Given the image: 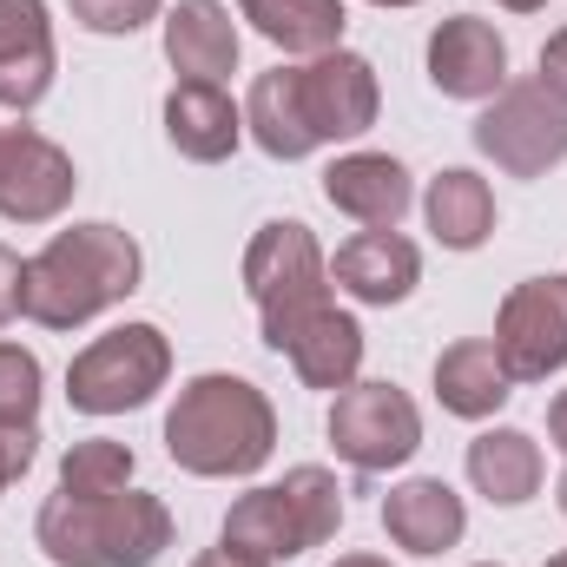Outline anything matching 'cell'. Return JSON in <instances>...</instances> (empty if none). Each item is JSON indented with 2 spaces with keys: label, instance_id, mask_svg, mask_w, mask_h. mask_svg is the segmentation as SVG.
I'll return each mask as SVG.
<instances>
[{
  "label": "cell",
  "instance_id": "8d00e7d4",
  "mask_svg": "<svg viewBox=\"0 0 567 567\" xmlns=\"http://www.w3.org/2000/svg\"><path fill=\"white\" fill-rule=\"evenodd\" d=\"M548 567H567V548H561V555H548Z\"/></svg>",
  "mask_w": 567,
  "mask_h": 567
},
{
  "label": "cell",
  "instance_id": "4316f807",
  "mask_svg": "<svg viewBox=\"0 0 567 567\" xmlns=\"http://www.w3.org/2000/svg\"><path fill=\"white\" fill-rule=\"evenodd\" d=\"M40 357L20 343H0V423H33L40 416Z\"/></svg>",
  "mask_w": 567,
  "mask_h": 567
},
{
  "label": "cell",
  "instance_id": "5bb4252c",
  "mask_svg": "<svg viewBox=\"0 0 567 567\" xmlns=\"http://www.w3.org/2000/svg\"><path fill=\"white\" fill-rule=\"evenodd\" d=\"M271 350L290 357L303 390H330L337 396V390H350L363 377V323L350 310H337V303H317L310 317H297Z\"/></svg>",
  "mask_w": 567,
  "mask_h": 567
},
{
  "label": "cell",
  "instance_id": "f546056e",
  "mask_svg": "<svg viewBox=\"0 0 567 567\" xmlns=\"http://www.w3.org/2000/svg\"><path fill=\"white\" fill-rule=\"evenodd\" d=\"M555 100H567V27L561 33H548V47H542V73H535Z\"/></svg>",
  "mask_w": 567,
  "mask_h": 567
},
{
  "label": "cell",
  "instance_id": "3957f363",
  "mask_svg": "<svg viewBox=\"0 0 567 567\" xmlns=\"http://www.w3.org/2000/svg\"><path fill=\"white\" fill-rule=\"evenodd\" d=\"M33 542L53 567H152L172 548V508L145 488L120 495L53 488L33 515Z\"/></svg>",
  "mask_w": 567,
  "mask_h": 567
},
{
  "label": "cell",
  "instance_id": "cb8c5ba5",
  "mask_svg": "<svg viewBox=\"0 0 567 567\" xmlns=\"http://www.w3.org/2000/svg\"><path fill=\"white\" fill-rule=\"evenodd\" d=\"M245 133L265 145L271 158H284V165H297V158H310V152H317L310 126H303V106H297V66H271V73H258V80H251Z\"/></svg>",
  "mask_w": 567,
  "mask_h": 567
},
{
  "label": "cell",
  "instance_id": "8992f818",
  "mask_svg": "<svg viewBox=\"0 0 567 567\" xmlns=\"http://www.w3.org/2000/svg\"><path fill=\"white\" fill-rule=\"evenodd\" d=\"M475 152L508 178L555 172L567 158V100H555L542 80H508L475 120Z\"/></svg>",
  "mask_w": 567,
  "mask_h": 567
},
{
  "label": "cell",
  "instance_id": "44dd1931",
  "mask_svg": "<svg viewBox=\"0 0 567 567\" xmlns=\"http://www.w3.org/2000/svg\"><path fill=\"white\" fill-rule=\"evenodd\" d=\"M542 475H548V462H542V442H535L528 429H482V435L468 442V482H475V495H488L495 508L535 502V495H542Z\"/></svg>",
  "mask_w": 567,
  "mask_h": 567
},
{
  "label": "cell",
  "instance_id": "7c38bea8",
  "mask_svg": "<svg viewBox=\"0 0 567 567\" xmlns=\"http://www.w3.org/2000/svg\"><path fill=\"white\" fill-rule=\"evenodd\" d=\"M60 47H53V13L47 0H0V106L33 113L53 93Z\"/></svg>",
  "mask_w": 567,
  "mask_h": 567
},
{
  "label": "cell",
  "instance_id": "d4e9b609",
  "mask_svg": "<svg viewBox=\"0 0 567 567\" xmlns=\"http://www.w3.org/2000/svg\"><path fill=\"white\" fill-rule=\"evenodd\" d=\"M133 449L126 442H113V435H93V442H73L66 455H60V488L66 495H120V488H133Z\"/></svg>",
  "mask_w": 567,
  "mask_h": 567
},
{
  "label": "cell",
  "instance_id": "9a60e30c",
  "mask_svg": "<svg viewBox=\"0 0 567 567\" xmlns=\"http://www.w3.org/2000/svg\"><path fill=\"white\" fill-rule=\"evenodd\" d=\"M165 140L192 165H225L245 145V106L218 80H178L165 93Z\"/></svg>",
  "mask_w": 567,
  "mask_h": 567
},
{
  "label": "cell",
  "instance_id": "4fadbf2b",
  "mask_svg": "<svg viewBox=\"0 0 567 567\" xmlns=\"http://www.w3.org/2000/svg\"><path fill=\"white\" fill-rule=\"evenodd\" d=\"M323 198H330L343 218H357L363 231H396L403 212L416 205V178H410V165L390 158V152H343V158H330V172H323Z\"/></svg>",
  "mask_w": 567,
  "mask_h": 567
},
{
  "label": "cell",
  "instance_id": "ab89813d",
  "mask_svg": "<svg viewBox=\"0 0 567 567\" xmlns=\"http://www.w3.org/2000/svg\"><path fill=\"white\" fill-rule=\"evenodd\" d=\"M482 567H488V561H482Z\"/></svg>",
  "mask_w": 567,
  "mask_h": 567
},
{
  "label": "cell",
  "instance_id": "f1b7e54d",
  "mask_svg": "<svg viewBox=\"0 0 567 567\" xmlns=\"http://www.w3.org/2000/svg\"><path fill=\"white\" fill-rule=\"evenodd\" d=\"M20 284H27V258L0 245V330L20 317Z\"/></svg>",
  "mask_w": 567,
  "mask_h": 567
},
{
  "label": "cell",
  "instance_id": "e0dca14e",
  "mask_svg": "<svg viewBox=\"0 0 567 567\" xmlns=\"http://www.w3.org/2000/svg\"><path fill=\"white\" fill-rule=\"evenodd\" d=\"M337 290H350L357 303H403L416 284H423V251L403 238V231H357L350 245H337V265H330Z\"/></svg>",
  "mask_w": 567,
  "mask_h": 567
},
{
  "label": "cell",
  "instance_id": "f35d334b",
  "mask_svg": "<svg viewBox=\"0 0 567 567\" xmlns=\"http://www.w3.org/2000/svg\"><path fill=\"white\" fill-rule=\"evenodd\" d=\"M0 488H7V482H0Z\"/></svg>",
  "mask_w": 567,
  "mask_h": 567
},
{
  "label": "cell",
  "instance_id": "d6986e66",
  "mask_svg": "<svg viewBox=\"0 0 567 567\" xmlns=\"http://www.w3.org/2000/svg\"><path fill=\"white\" fill-rule=\"evenodd\" d=\"M515 396V377L502 370L495 343L488 337H462L435 357V403L462 423H488L502 403Z\"/></svg>",
  "mask_w": 567,
  "mask_h": 567
},
{
  "label": "cell",
  "instance_id": "7402d4cb",
  "mask_svg": "<svg viewBox=\"0 0 567 567\" xmlns=\"http://www.w3.org/2000/svg\"><path fill=\"white\" fill-rule=\"evenodd\" d=\"M423 218H429V231H435L442 251H482V245L495 238V192H488L482 172L449 165V172L429 178Z\"/></svg>",
  "mask_w": 567,
  "mask_h": 567
},
{
  "label": "cell",
  "instance_id": "484cf974",
  "mask_svg": "<svg viewBox=\"0 0 567 567\" xmlns=\"http://www.w3.org/2000/svg\"><path fill=\"white\" fill-rule=\"evenodd\" d=\"M284 488H290V502H297V515H303L310 548H323V542L343 528V488H337V475H330L323 462H297V468H284Z\"/></svg>",
  "mask_w": 567,
  "mask_h": 567
},
{
  "label": "cell",
  "instance_id": "9c48e42d",
  "mask_svg": "<svg viewBox=\"0 0 567 567\" xmlns=\"http://www.w3.org/2000/svg\"><path fill=\"white\" fill-rule=\"evenodd\" d=\"M297 106H303V126L317 145L337 140H363L383 113V86H377V66L350 47L337 53H317L297 66Z\"/></svg>",
  "mask_w": 567,
  "mask_h": 567
},
{
  "label": "cell",
  "instance_id": "ac0fdd59",
  "mask_svg": "<svg viewBox=\"0 0 567 567\" xmlns=\"http://www.w3.org/2000/svg\"><path fill=\"white\" fill-rule=\"evenodd\" d=\"M238 53H245V40H238V20L225 0H178L165 13V60L178 80H225V73H238Z\"/></svg>",
  "mask_w": 567,
  "mask_h": 567
},
{
  "label": "cell",
  "instance_id": "8fae6325",
  "mask_svg": "<svg viewBox=\"0 0 567 567\" xmlns=\"http://www.w3.org/2000/svg\"><path fill=\"white\" fill-rule=\"evenodd\" d=\"M429 86L442 100H495L508 86V40L475 20V13H449L435 33H429Z\"/></svg>",
  "mask_w": 567,
  "mask_h": 567
},
{
  "label": "cell",
  "instance_id": "74e56055",
  "mask_svg": "<svg viewBox=\"0 0 567 567\" xmlns=\"http://www.w3.org/2000/svg\"><path fill=\"white\" fill-rule=\"evenodd\" d=\"M0 140H7V126H0Z\"/></svg>",
  "mask_w": 567,
  "mask_h": 567
},
{
  "label": "cell",
  "instance_id": "836d02e7",
  "mask_svg": "<svg viewBox=\"0 0 567 567\" xmlns=\"http://www.w3.org/2000/svg\"><path fill=\"white\" fill-rule=\"evenodd\" d=\"M495 7H508V13H542L548 0H495Z\"/></svg>",
  "mask_w": 567,
  "mask_h": 567
},
{
  "label": "cell",
  "instance_id": "30bf717a",
  "mask_svg": "<svg viewBox=\"0 0 567 567\" xmlns=\"http://www.w3.org/2000/svg\"><path fill=\"white\" fill-rule=\"evenodd\" d=\"M80 192V172L60 145L33 126H7L0 140V218L7 225H53Z\"/></svg>",
  "mask_w": 567,
  "mask_h": 567
},
{
  "label": "cell",
  "instance_id": "2e32d148",
  "mask_svg": "<svg viewBox=\"0 0 567 567\" xmlns=\"http://www.w3.org/2000/svg\"><path fill=\"white\" fill-rule=\"evenodd\" d=\"M383 528L403 555H449L462 535H468V508L462 495L442 482V475H410L383 495Z\"/></svg>",
  "mask_w": 567,
  "mask_h": 567
},
{
  "label": "cell",
  "instance_id": "52a82bcc",
  "mask_svg": "<svg viewBox=\"0 0 567 567\" xmlns=\"http://www.w3.org/2000/svg\"><path fill=\"white\" fill-rule=\"evenodd\" d=\"M330 449L357 468V475H390L423 449V410L410 403V390L396 383H350L330 403Z\"/></svg>",
  "mask_w": 567,
  "mask_h": 567
},
{
  "label": "cell",
  "instance_id": "277c9868",
  "mask_svg": "<svg viewBox=\"0 0 567 567\" xmlns=\"http://www.w3.org/2000/svg\"><path fill=\"white\" fill-rule=\"evenodd\" d=\"M165 377H172L165 330L158 323H120L66 363V403L80 416H126L165 390Z\"/></svg>",
  "mask_w": 567,
  "mask_h": 567
},
{
  "label": "cell",
  "instance_id": "ffe728a7",
  "mask_svg": "<svg viewBox=\"0 0 567 567\" xmlns=\"http://www.w3.org/2000/svg\"><path fill=\"white\" fill-rule=\"evenodd\" d=\"M225 548H238V555H251V561H265V567L310 555L303 515H297V502H290V488H284V482L251 488V495H238V502H231V515H225Z\"/></svg>",
  "mask_w": 567,
  "mask_h": 567
},
{
  "label": "cell",
  "instance_id": "4dcf8cb0",
  "mask_svg": "<svg viewBox=\"0 0 567 567\" xmlns=\"http://www.w3.org/2000/svg\"><path fill=\"white\" fill-rule=\"evenodd\" d=\"M192 567H265V561H251V555H238V548H225V542H218V548H205Z\"/></svg>",
  "mask_w": 567,
  "mask_h": 567
},
{
  "label": "cell",
  "instance_id": "603a6c76",
  "mask_svg": "<svg viewBox=\"0 0 567 567\" xmlns=\"http://www.w3.org/2000/svg\"><path fill=\"white\" fill-rule=\"evenodd\" d=\"M238 13L290 60H317V53H337L343 47V0H238Z\"/></svg>",
  "mask_w": 567,
  "mask_h": 567
},
{
  "label": "cell",
  "instance_id": "5b68a950",
  "mask_svg": "<svg viewBox=\"0 0 567 567\" xmlns=\"http://www.w3.org/2000/svg\"><path fill=\"white\" fill-rule=\"evenodd\" d=\"M245 297L258 303L265 350L278 343L297 317H310L317 303H330V265H323L310 225H297V218L258 225V238L245 245Z\"/></svg>",
  "mask_w": 567,
  "mask_h": 567
},
{
  "label": "cell",
  "instance_id": "7a4b0ae2",
  "mask_svg": "<svg viewBox=\"0 0 567 567\" xmlns=\"http://www.w3.org/2000/svg\"><path fill=\"white\" fill-rule=\"evenodd\" d=\"M145 278V258L133 231L120 225H73L53 231L33 258H27V284H20V317H33L40 330H80L100 310L126 303Z\"/></svg>",
  "mask_w": 567,
  "mask_h": 567
},
{
  "label": "cell",
  "instance_id": "83f0119b",
  "mask_svg": "<svg viewBox=\"0 0 567 567\" xmlns=\"http://www.w3.org/2000/svg\"><path fill=\"white\" fill-rule=\"evenodd\" d=\"M73 7V20L86 27V33H106V40H126V33H140L158 20V7L165 0H66Z\"/></svg>",
  "mask_w": 567,
  "mask_h": 567
},
{
  "label": "cell",
  "instance_id": "1f68e13d",
  "mask_svg": "<svg viewBox=\"0 0 567 567\" xmlns=\"http://www.w3.org/2000/svg\"><path fill=\"white\" fill-rule=\"evenodd\" d=\"M548 442H555V449L567 455V390L555 396V403H548Z\"/></svg>",
  "mask_w": 567,
  "mask_h": 567
},
{
  "label": "cell",
  "instance_id": "6da1fadb",
  "mask_svg": "<svg viewBox=\"0 0 567 567\" xmlns=\"http://www.w3.org/2000/svg\"><path fill=\"white\" fill-rule=\"evenodd\" d=\"M271 449H278V410L251 377L205 370L165 410V455L198 482L258 475L271 462Z\"/></svg>",
  "mask_w": 567,
  "mask_h": 567
},
{
  "label": "cell",
  "instance_id": "d6a6232c",
  "mask_svg": "<svg viewBox=\"0 0 567 567\" xmlns=\"http://www.w3.org/2000/svg\"><path fill=\"white\" fill-rule=\"evenodd\" d=\"M330 567H396V561H383V555H343V561H330Z\"/></svg>",
  "mask_w": 567,
  "mask_h": 567
},
{
  "label": "cell",
  "instance_id": "ba28073f",
  "mask_svg": "<svg viewBox=\"0 0 567 567\" xmlns=\"http://www.w3.org/2000/svg\"><path fill=\"white\" fill-rule=\"evenodd\" d=\"M488 343L515 383H548L567 363V278H522L502 297Z\"/></svg>",
  "mask_w": 567,
  "mask_h": 567
},
{
  "label": "cell",
  "instance_id": "d590c367",
  "mask_svg": "<svg viewBox=\"0 0 567 567\" xmlns=\"http://www.w3.org/2000/svg\"><path fill=\"white\" fill-rule=\"evenodd\" d=\"M555 495H561V515H567V468H561V482H555Z\"/></svg>",
  "mask_w": 567,
  "mask_h": 567
},
{
  "label": "cell",
  "instance_id": "e575fe53",
  "mask_svg": "<svg viewBox=\"0 0 567 567\" xmlns=\"http://www.w3.org/2000/svg\"><path fill=\"white\" fill-rule=\"evenodd\" d=\"M370 7H423V0H370Z\"/></svg>",
  "mask_w": 567,
  "mask_h": 567
}]
</instances>
